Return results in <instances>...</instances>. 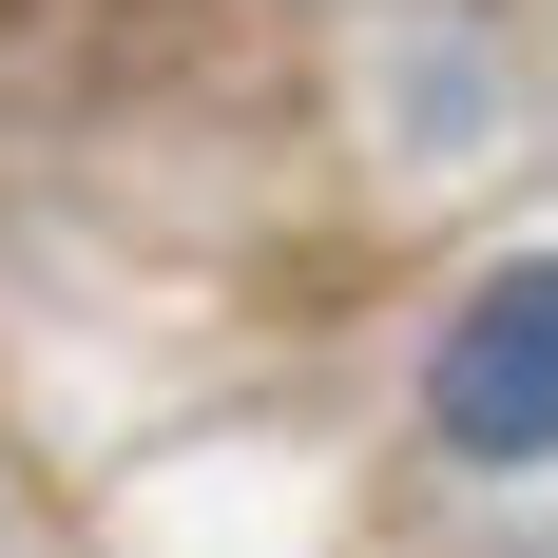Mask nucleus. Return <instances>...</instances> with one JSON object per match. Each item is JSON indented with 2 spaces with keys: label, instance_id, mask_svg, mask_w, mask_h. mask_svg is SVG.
<instances>
[{
  "label": "nucleus",
  "instance_id": "nucleus-1",
  "mask_svg": "<svg viewBox=\"0 0 558 558\" xmlns=\"http://www.w3.org/2000/svg\"><path fill=\"white\" fill-rule=\"evenodd\" d=\"M424 424L462 462H558V251L462 289V328L424 347Z\"/></svg>",
  "mask_w": 558,
  "mask_h": 558
}]
</instances>
